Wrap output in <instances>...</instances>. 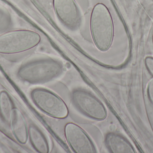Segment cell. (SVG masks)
<instances>
[{"label":"cell","instance_id":"obj_1","mask_svg":"<svg viewBox=\"0 0 153 153\" xmlns=\"http://www.w3.org/2000/svg\"><path fill=\"white\" fill-rule=\"evenodd\" d=\"M64 72L62 62L47 57L39 58L22 66L18 72L20 79L31 84H40L51 81Z\"/></svg>","mask_w":153,"mask_h":153},{"label":"cell","instance_id":"obj_2","mask_svg":"<svg viewBox=\"0 0 153 153\" xmlns=\"http://www.w3.org/2000/svg\"><path fill=\"white\" fill-rule=\"evenodd\" d=\"M90 28L93 40L97 49L102 52L108 50L113 41L114 25L108 9L103 4H97L93 9Z\"/></svg>","mask_w":153,"mask_h":153},{"label":"cell","instance_id":"obj_3","mask_svg":"<svg viewBox=\"0 0 153 153\" xmlns=\"http://www.w3.org/2000/svg\"><path fill=\"white\" fill-rule=\"evenodd\" d=\"M41 40L40 35L32 31L17 30L0 35V54H14L30 50Z\"/></svg>","mask_w":153,"mask_h":153},{"label":"cell","instance_id":"obj_4","mask_svg":"<svg viewBox=\"0 0 153 153\" xmlns=\"http://www.w3.org/2000/svg\"><path fill=\"white\" fill-rule=\"evenodd\" d=\"M31 99L39 110L54 118L64 119L68 117L69 109L63 100L53 92L36 88L30 93Z\"/></svg>","mask_w":153,"mask_h":153},{"label":"cell","instance_id":"obj_5","mask_svg":"<svg viewBox=\"0 0 153 153\" xmlns=\"http://www.w3.org/2000/svg\"><path fill=\"white\" fill-rule=\"evenodd\" d=\"M71 98L74 107L85 116L97 121L104 120L107 117L104 104L88 91L76 89L72 92Z\"/></svg>","mask_w":153,"mask_h":153},{"label":"cell","instance_id":"obj_6","mask_svg":"<svg viewBox=\"0 0 153 153\" xmlns=\"http://www.w3.org/2000/svg\"><path fill=\"white\" fill-rule=\"evenodd\" d=\"M65 139L75 153H96L97 149L86 132L75 123H67L64 128Z\"/></svg>","mask_w":153,"mask_h":153},{"label":"cell","instance_id":"obj_7","mask_svg":"<svg viewBox=\"0 0 153 153\" xmlns=\"http://www.w3.org/2000/svg\"><path fill=\"white\" fill-rule=\"evenodd\" d=\"M53 4L60 21L69 29L77 30L81 25L82 17L75 0H53Z\"/></svg>","mask_w":153,"mask_h":153},{"label":"cell","instance_id":"obj_8","mask_svg":"<svg viewBox=\"0 0 153 153\" xmlns=\"http://www.w3.org/2000/svg\"><path fill=\"white\" fill-rule=\"evenodd\" d=\"M10 123L16 140L21 144H25L28 139V128L24 116L17 108L13 110Z\"/></svg>","mask_w":153,"mask_h":153},{"label":"cell","instance_id":"obj_9","mask_svg":"<svg viewBox=\"0 0 153 153\" xmlns=\"http://www.w3.org/2000/svg\"><path fill=\"white\" fill-rule=\"evenodd\" d=\"M104 143L108 151L111 153H135L131 143L117 133H107L105 135Z\"/></svg>","mask_w":153,"mask_h":153},{"label":"cell","instance_id":"obj_10","mask_svg":"<svg viewBox=\"0 0 153 153\" xmlns=\"http://www.w3.org/2000/svg\"><path fill=\"white\" fill-rule=\"evenodd\" d=\"M28 138L31 145L37 152L49 153V144L46 137L42 131L34 125L28 127Z\"/></svg>","mask_w":153,"mask_h":153},{"label":"cell","instance_id":"obj_11","mask_svg":"<svg viewBox=\"0 0 153 153\" xmlns=\"http://www.w3.org/2000/svg\"><path fill=\"white\" fill-rule=\"evenodd\" d=\"M14 107L9 93L5 91L0 92V115L5 122L10 123Z\"/></svg>","mask_w":153,"mask_h":153},{"label":"cell","instance_id":"obj_12","mask_svg":"<svg viewBox=\"0 0 153 153\" xmlns=\"http://www.w3.org/2000/svg\"><path fill=\"white\" fill-rule=\"evenodd\" d=\"M11 24V16L9 11L0 5V31L6 30Z\"/></svg>","mask_w":153,"mask_h":153},{"label":"cell","instance_id":"obj_13","mask_svg":"<svg viewBox=\"0 0 153 153\" xmlns=\"http://www.w3.org/2000/svg\"><path fill=\"white\" fill-rule=\"evenodd\" d=\"M145 64L147 70L153 76V57H146L145 59Z\"/></svg>","mask_w":153,"mask_h":153},{"label":"cell","instance_id":"obj_14","mask_svg":"<svg viewBox=\"0 0 153 153\" xmlns=\"http://www.w3.org/2000/svg\"><path fill=\"white\" fill-rule=\"evenodd\" d=\"M147 93L149 99L153 105V79H152L148 83Z\"/></svg>","mask_w":153,"mask_h":153}]
</instances>
